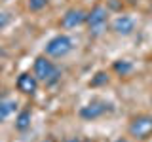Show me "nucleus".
<instances>
[{"mask_svg": "<svg viewBox=\"0 0 152 142\" xmlns=\"http://www.w3.org/2000/svg\"><path fill=\"white\" fill-rule=\"evenodd\" d=\"M32 74L44 83H55L61 76V70L57 68L46 55H40V57L34 59V72Z\"/></svg>", "mask_w": 152, "mask_h": 142, "instance_id": "f257e3e1", "label": "nucleus"}, {"mask_svg": "<svg viewBox=\"0 0 152 142\" xmlns=\"http://www.w3.org/2000/svg\"><path fill=\"white\" fill-rule=\"evenodd\" d=\"M107 17H108V12L101 4H97L95 8H91V12H88L86 23L89 27V36L91 38H97L104 32V28H107Z\"/></svg>", "mask_w": 152, "mask_h": 142, "instance_id": "f03ea898", "label": "nucleus"}, {"mask_svg": "<svg viewBox=\"0 0 152 142\" xmlns=\"http://www.w3.org/2000/svg\"><path fill=\"white\" fill-rule=\"evenodd\" d=\"M127 131L137 140H148L152 136V116H148V114L135 116L127 127Z\"/></svg>", "mask_w": 152, "mask_h": 142, "instance_id": "7ed1b4c3", "label": "nucleus"}, {"mask_svg": "<svg viewBox=\"0 0 152 142\" xmlns=\"http://www.w3.org/2000/svg\"><path fill=\"white\" fill-rule=\"evenodd\" d=\"M72 40H70L66 34H57L53 36L50 42L46 44V55L48 57H53V59H59V57H65L66 53L72 51Z\"/></svg>", "mask_w": 152, "mask_h": 142, "instance_id": "20e7f679", "label": "nucleus"}, {"mask_svg": "<svg viewBox=\"0 0 152 142\" xmlns=\"http://www.w3.org/2000/svg\"><path fill=\"white\" fill-rule=\"evenodd\" d=\"M110 110H112V106L107 101L95 99V101H91L89 104H86V106L80 108V117L86 120V121H91V120H97V117H101L103 114H107Z\"/></svg>", "mask_w": 152, "mask_h": 142, "instance_id": "39448f33", "label": "nucleus"}, {"mask_svg": "<svg viewBox=\"0 0 152 142\" xmlns=\"http://www.w3.org/2000/svg\"><path fill=\"white\" fill-rule=\"evenodd\" d=\"M86 19H88V13H86L84 9L70 8V9H66L65 15L61 17V27H63V28H74V27L86 23Z\"/></svg>", "mask_w": 152, "mask_h": 142, "instance_id": "423d86ee", "label": "nucleus"}, {"mask_svg": "<svg viewBox=\"0 0 152 142\" xmlns=\"http://www.w3.org/2000/svg\"><path fill=\"white\" fill-rule=\"evenodd\" d=\"M15 85H17V91H21L23 95H34L38 91V78L34 74L23 72V74H19Z\"/></svg>", "mask_w": 152, "mask_h": 142, "instance_id": "0eeeda50", "label": "nucleus"}, {"mask_svg": "<svg viewBox=\"0 0 152 142\" xmlns=\"http://www.w3.org/2000/svg\"><path fill=\"white\" fill-rule=\"evenodd\" d=\"M112 30L120 36H129L135 30V21L129 15H118L112 21Z\"/></svg>", "mask_w": 152, "mask_h": 142, "instance_id": "6e6552de", "label": "nucleus"}, {"mask_svg": "<svg viewBox=\"0 0 152 142\" xmlns=\"http://www.w3.org/2000/svg\"><path fill=\"white\" fill-rule=\"evenodd\" d=\"M31 117H32L31 110H21L15 117V129L17 131H27L28 127H31Z\"/></svg>", "mask_w": 152, "mask_h": 142, "instance_id": "1a4fd4ad", "label": "nucleus"}, {"mask_svg": "<svg viewBox=\"0 0 152 142\" xmlns=\"http://www.w3.org/2000/svg\"><path fill=\"white\" fill-rule=\"evenodd\" d=\"M15 110H17L15 101H0V121H6Z\"/></svg>", "mask_w": 152, "mask_h": 142, "instance_id": "9d476101", "label": "nucleus"}, {"mask_svg": "<svg viewBox=\"0 0 152 142\" xmlns=\"http://www.w3.org/2000/svg\"><path fill=\"white\" fill-rule=\"evenodd\" d=\"M112 70L120 76H126L133 70V64H131V61H127V59H118V61H114Z\"/></svg>", "mask_w": 152, "mask_h": 142, "instance_id": "9b49d317", "label": "nucleus"}, {"mask_svg": "<svg viewBox=\"0 0 152 142\" xmlns=\"http://www.w3.org/2000/svg\"><path fill=\"white\" fill-rule=\"evenodd\" d=\"M104 83H108V74L107 72H97L91 78V82H89V85H91V87H99V85H104Z\"/></svg>", "mask_w": 152, "mask_h": 142, "instance_id": "f8f14e48", "label": "nucleus"}, {"mask_svg": "<svg viewBox=\"0 0 152 142\" xmlns=\"http://www.w3.org/2000/svg\"><path fill=\"white\" fill-rule=\"evenodd\" d=\"M48 2L50 0H27V6L31 12H40V9H44L48 6Z\"/></svg>", "mask_w": 152, "mask_h": 142, "instance_id": "ddd939ff", "label": "nucleus"}, {"mask_svg": "<svg viewBox=\"0 0 152 142\" xmlns=\"http://www.w3.org/2000/svg\"><path fill=\"white\" fill-rule=\"evenodd\" d=\"M10 21H12L10 13L4 12V9H0V30H2V28H6V27L10 25Z\"/></svg>", "mask_w": 152, "mask_h": 142, "instance_id": "4468645a", "label": "nucleus"}, {"mask_svg": "<svg viewBox=\"0 0 152 142\" xmlns=\"http://www.w3.org/2000/svg\"><path fill=\"white\" fill-rule=\"evenodd\" d=\"M65 142H80V140H78V138H66Z\"/></svg>", "mask_w": 152, "mask_h": 142, "instance_id": "2eb2a0df", "label": "nucleus"}, {"mask_svg": "<svg viewBox=\"0 0 152 142\" xmlns=\"http://www.w3.org/2000/svg\"><path fill=\"white\" fill-rule=\"evenodd\" d=\"M114 142H129L127 138H118V140H114Z\"/></svg>", "mask_w": 152, "mask_h": 142, "instance_id": "dca6fc26", "label": "nucleus"}]
</instances>
